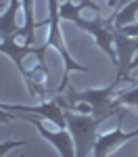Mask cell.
Instances as JSON below:
<instances>
[{"label": "cell", "instance_id": "obj_14", "mask_svg": "<svg viewBox=\"0 0 138 157\" xmlns=\"http://www.w3.org/2000/svg\"><path fill=\"white\" fill-rule=\"evenodd\" d=\"M134 69H138V55H136V57H134V59H132V63L128 65V71H130V73L134 71Z\"/></svg>", "mask_w": 138, "mask_h": 157}, {"label": "cell", "instance_id": "obj_7", "mask_svg": "<svg viewBox=\"0 0 138 157\" xmlns=\"http://www.w3.org/2000/svg\"><path fill=\"white\" fill-rule=\"evenodd\" d=\"M113 44H115V52H117V75L125 78L128 82L136 84L134 80H130V71L128 65L134 59V52L138 50V36H128L121 29L115 27V36H113Z\"/></svg>", "mask_w": 138, "mask_h": 157}, {"label": "cell", "instance_id": "obj_11", "mask_svg": "<svg viewBox=\"0 0 138 157\" xmlns=\"http://www.w3.org/2000/svg\"><path fill=\"white\" fill-rule=\"evenodd\" d=\"M117 101L124 105V107H138V82L132 88L128 90H121V92H115Z\"/></svg>", "mask_w": 138, "mask_h": 157}, {"label": "cell", "instance_id": "obj_4", "mask_svg": "<svg viewBox=\"0 0 138 157\" xmlns=\"http://www.w3.org/2000/svg\"><path fill=\"white\" fill-rule=\"evenodd\" d=\"M46 44L57 50V52L63 57V63H65V73H63V80H61V84H59V88H57V94H63V92L67 90L69 73H71V71H90V69L71 59L69 50H67L65 42H63L61 15H59V0H48V38H46Z\"/></svg>", "mask_w": 138, "mask_h": 157}, {"label": "cell", "instance_id": "obj_16", "mask_svg": "<svg viewBox=\"0 0 138 157\" xmlns=\"http://www.w3.org/2000/svg\"><path fill=\"white\" fill-rule=\"evenodd\" d=\"M128 2H132V0H119V2H117V6H115V9H121V6H125V4H128Z\"/></svg>", "mask_w": 138, "mask_h": 157}, {"label": "cell", "instance_id": "obj_6", "mask_svg": "<svg viewBox=\"0 0 138 157\" xmlns=\"http://www.w3.org/2000/svg\"><path fill=\"white\" fill-rule=\"evenodd\" d=\"M0 107L4 111H23V113H32V115H38V117H44L46 121L59 126V128H67V120H65V109L59 105L57 97L52 101H42L40 105H34V107H27V105H4L0 103Z\"/></svg>", "mask_w": 138, "mask_h": 157}, {"label": "cell", "instance_id": "obj_3", "mask_svg": "<svg viewBox=\"0 0 138 157\" xmlns=\"http://www.w3.org/2000/svg\"><path fill=\"white\" fill-rule=\"evenodd\" d=\"M65 120H67V130L71 132L75 143V155L88 157L94 151V143L99 138V128L105 121L90 115V113H75L71 109H65Z\"/></svg>", "mask_w": 138, "mask_h": 157}, {"label": "cell", "instance_id": "obj_9", "mask_svg": "<svg viewBox=\"0 0 138 157\" xmlns=\"http://www.w3.org/2000/svg\"><path fill=\"white\" fill-rule=\"evenodd\" d=\"M19 9H21V0H11L6 11L0 15V38L2 40L11 38L19 29V25H17V11Z\"/></svg>", "mask_w": 138, "mask_h": 157}, {"label": "cell", "instance_id": "obj_8", "mask_svg": "<svg viewBox=\"0 0 138 157\" xmlns=\"http://www.w3.org/2000/svg\"><path fill=\"white\" fill-rule=\"evenodd\" d=\"M124 115H125V109L117 113V126H115V130L99 134V138H96V143H94L92 155L105 157V155H109L115 147H119L121 143H128V140H132V138L138 136V128L136 130H130V132H124V130H121V120H124Z\"/></svg>", "mask_w": 138, "mask_h": 157}, {"label": "cell", "instance_id": "obj_15", "mask_svg": "<svg viewBox=\"0 0 138 157\" xmlns=\"http://www.w3.org/2000/svg\"><path fill=\"white\" fill-rule=\"evenodd\" d=\"M117 2H119V0H107V6H109V9H115Z\"/></svg>", "mask_w": 138, "mask_h": 157}, {"label": "cell", "instance_id": "obj_5", "mask_svg": "<svg viewBox=\"0 0 138 157\" xmlns=\"http://www.w3.org/2000/svg\"><path fill=\"white\" fill-rule=\"evenodd\" d=\"M17 117L27 121V124H32V126H36L38 134H40L42 138H46L50 145L57 149V153H61L63 157H73L75 155L73 136H71V132H69L67 128H57V126L48 128L50 121L46 124L44 117H38V115H32V113H23V111H19Z\"/></svg>", "mask_w": 138, "mask_h": 157}, {"label": "cell", "instance_id": "obj_1", "mask_svg": "<svg viewBox=\"0 0 138 157\" xmlns=\"http://www.w3.org/2000/svg\"><path fill=\"white\" fill-rule=\"evenodd\" d=\"M124 82H128V80L117 75L115 82L105 86V88L84 90V92H77L73 88H69V94H54V97H57V101L63 109H71L77 113H90V115H96L103 121H107L115 117L119 111H124V105L115 97L117 88Z\"/></svg>", "mask_w": 138, "mask_h": 157}, {"label": "cell", "instance_id": "obj_2", "mask_svg": "<svg viewBox=\"0 0 138 157\" xmlns=\"http://www.w3.org/2000/svg\"><path fill=\"white\" fill-rule=\"evenodd\" d=\"M113 13L111 11V17H99V15H94V19H84L82 17V9L73 4L71 0H67V2H63L59 4V15H61V19H67V21H71L73 25L77 27H82L84 32H88L90 36H94L96 40V44H99V48L111 59V63L117 67V52H115V44H113V36H115V25H113Z\"/></svg>", "mask_w": 138, "mask_h": 157}, {"label": "cell", "instance_id": "obj_10", "mask_svg": "<svg viewBox=\"0 0 138 157\" xmlns=\"http://www.w3.org/2000/svg\"><path fill=\"white\" fill-rule=\"evenodd\" d=\"M136 11H138V0L128 2L121 9H115V13H113V25H115V27H124V25H128V23H134Z\"/></svg>", "mask_w": 138, "mask_h": 157}, {"label": "cell", "instance_id": "obj_13", "mask_svg": "<svg viewBox=\"0 0 138 157\" xmlns=\"http://www.w3.org/2000/svg\"><path fill=\"white\" fill-rule=\"evenodd\" d=\"M11 120H13V115L9 113V111H4V109L0 107V124H9Z\"/></svg>", "mask_w": 138, "mask_h": 157}, {"label": "cell", "instance_id": "obj_12", "mask_svg": "<svg viewBox=\"0 0 138 157\" xmlns=\"http://www.w3.org/2000/svg\"><path fill=\"white\" fill-rule=\"evenodd\" d=\"M23 145H25L23 140H4V143H0V157L11 153L13 149H17V147H23Z\"/></svg>", "mask_w": 138, "mask_h": 157}]
</instances>
